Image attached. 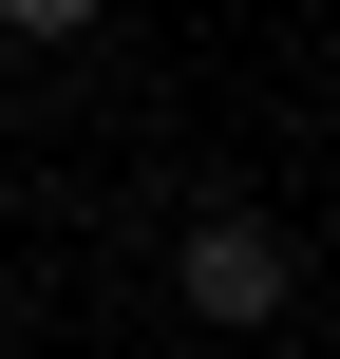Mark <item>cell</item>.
<instances>
[{
	"instance_id": "1",
	"label": "cell",
	"mask_w": 340,
	"mask_h": 359,
	"mask_svg": "<svg viewBox=\"0 0 340 359\" xmlns=\"http://www.w3.org/2000/svg\"><path fill=\"white\" fill-rule=\"evenodd\" d=\"M284 303H303V246H284L265 208H208V227H189V322H208V341H265Z\"/></svg>"
},
{
	"instance_id": "2",
	"label": "cell",
	"mask_w": 340,
	"mask_h": 359,
	"mask_svg": "<svg viewBox=\"0 0 340 359\" xmlns=\"http://www.w3.org/2000/svg\"><path fill=\"white\" fill-rule=\"evenodd\" d=\"M0 19H19V38H95V0H0Z\"/></svg>"
}]
</instances>
